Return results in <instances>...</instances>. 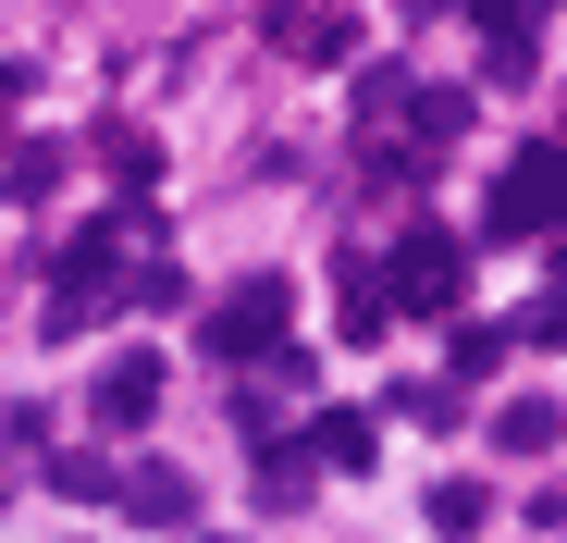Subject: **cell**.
<instances>
[{
    "instance_id": "cell-1",
    "label": "cell",
    "mask_w": 567,
    "mask_h": 543,
    "mask_svg": "<svg viewBox=\"0 0 567 543\" xmlns=\"http://www.w3.org/2000/svg\"><path fill=\"white\" fill-rule=\"evenodd\" d=\"M112 309H124V211L112 223H74L50 247V309L38 321H50V346H74L86 321H112Z\"/></svg>"
},
{
    "instance_id": "cell-2",
    "label": "cell",
    "mask_w": 567,
    "mask_h": 543,
    "mask_svg": "<svg viewBox=\"0 0 567 543\" xmlns=\"http://www.w3.org/2000/svg\"><path fill=\"white\" fill-rule=\"evenodd\" d=\"M284 321H297V285H284V272H247L235 297H210V358L223 371H259L284 346Z\"/></svg>"
},
{
    "instance_id": "cell-3",
    "label": "cell",
    "mask_w": 567,
    "mask_h": 543,
    "mask_svg": "<svg viewBox=\"0 0 567 543\" xmlns=\"http://www.w3.org/2000/svg\"><path fill=\"white\" fill-rule=\"evenodd\" d=\"M456 297H468V247H456L444 223L395 235V259H383V309H456Z\"/></svg>"
},
{
    "instance_id": "cell-4",
    "label": "cell",
    "mask_w": 567,
    "mask_h": 543,
    "mask_svg": "<svg viewBox=\"0 0 567 543\" xmlns=\"http://www.w3.org/2000/svg\"><path fill=\"white\" fill-rule=\"evenodd\" d=\"M543 223H567V148H518L482 198V235H543Z\"/></svg>"
},
{
    "instance_id": "cell-5",
    "label": "cell",
    "mask_w": 567,
    "mask_h": 543,
    "mask_svg": "<svg viewBox=\"0 0 567 543\" xmlns=\"http://www.w3.org/2000/svg\"><path fill=\"white\" fill-rule=\"evenodd\" d=\"M259 25H271V50H297V62H346L358 50V25L333 13V0H259Z\"/></svg>"
},
{
    "instance_id": "cell-6",
    "label": "cell",
    "mask_w": 567,
    "mask_h": 543,
    "mask_svg": "<svg viewBox=\"0 0 567 543\" xmlns=\"http://www.w3.org/2000/svg\"><path fill=\"white\" fill-rule=\"evenodd\" d=\"M86 408H100V432H148V420H161V358H148V346H124Z\"/></svg>"
},
{
    "instance_id": "cell-7",
    "label": "cell",
    "mask_w": 567,
    "mask_h": 543,
    "mask_svg": "<svg viewBox=\"0 0 567 543\" xmlns=\"http://www.w3.org/2000/svg\"><path fill=\"white\" fill-rule=\"evenodd\" d=\"M530 13H543V0H468V25H482V50H494V86H530Z\"/></svg>"
},
{
    "instance_id": "cell-8",
    "label": "cell",
    "mask_w": 567,
    "mask_h": 543,
    "mask_svg": "<svg viewBox=\"0 0 567 543\" xmlns=\"http://www.w3.org/2000/svg\"><path fill=\"white\" fill-rule=\"evenodd\" d=\"M297 444H309V470H346V482H358L370 458H383V432H370V408H321V420H309Z\"/></svg>"
},
{
    "instance_id": "cell-9",
    "label": "cell",
    "mask_w": 567,
    "mask_h": 543,
    "mask_svg": "<svg viewBox=\"0 0 567 543\" xmlns=\"http://www.w3.org/2000/svg\"><path fill=\"white\" fill-rule=\"evenodd\" d=\"M555 432H567L555 396H506V408H494V444H506V458H555Z\"/></svg>"
},
{
    "instance_id": "cell-10",
    "label": "cell",
    "mask_w": 567,
    "mask_h": 543,
    "mask_svg": "<svg viewBox=\"0 0 567 543\" xmlns=\"http://www.w3.org/2000/svg\"><path fill=\"white\" fill-rule=\"evenodd\" d=\"M112 494H124L136 519H161V531H185V519H198V482H185V470H124Z\"/></svg>"
},
{
    "instance_id": "cell-11",
    "label": "cell",
    "mask_w": 567,
    "mask_h": 543,
    "mask_svg": "<svg viewBox=\"0 0 567 543\" xmlns=\"http://www.w3.org/2000/svg\"><path fill=\"white\" fill-rule=\"evenodd\" d=\"M444 371H456V383H494V371H506V321H456V334H444Z\"/></svg>"
},
{
    "instance_id": "cell-12",
    "label": "cell",
    "mask_w": 567,
    "mask_h": 543,
    "mask_svg": "<svg viewBox=\"0 0 567 543\" xmlns=\"http://www.w3.org/2000/svg\"><path fill=\"white\" fill-rule=\"evenodd\" d=\"M309 444H259V506H309Z\"/></svg>"
},
{
    "instance_id": "cell-13",
    "label": "cell",
    "mask_w": 567,
    "mask_h": 543,
    "mask_svg": "<svg viewBox=\"0 0 567 543\" xmlns=\"http://www.w3.org/2000/svg\"><path fill=\"white\" fill-rule=\"evenodd\" d=\"M185 297H198V285H185L173 259H124V309H185Z\"/></svg>"
},
{
    "instance_id": "cell-14",
    "label": "cell",
    "mask_w": 567,
    "mask_h": 543,
    "mask_svg": "<svg viewBox=\"0 0 567 543\" xmlns=\"http://www.w3.org/2000/svg\"><path fill=\"white\" fill-rule=\"evenodd\" d=\"M408 112H420V148H444V136H468V86H420Z\"/></svg>"
},
{
    "instance_id": "cell-15",
    "label": "cell",
    "mask_w": 567,
    "mask_h": 543,
    "mask_svg": "<svg viewBox=\"0 0 567 543\" xmlns=\"http://www.w3.org/2000/svg\"><path fill=\"white\" fill-rule=\"evenodd\" d=\"M518 346H543V358H555V346H567V297H530V309L506 321V358H518Z\"/></svg>"
},
{
    "instance_id": "cell-16",
    "label": "cell",
    "mask_w": 567,
    "mask_h": 543,
    "mask_svg": "<svg viewBox=\"0 0 567 543\" xmlns=\"http://www.w3.org/2000/svg\"><path fill=\"white\" fill-rule=\"evenodd\" d=\"M482 519H494L482 482H432V531H482Z\"/></svg>"
},
{
    "instance_id": "cell-17",
    "label": "cell",
    "mask_w": 567,
    "mask_h": 543,
    "mask_svg": "<svg viewBox=\"0 0 567 543\" xmlns=\"http://www.w3.org/2000/svg\"><path fill=\"white\" fill-rule=\"evenodd\" d=\"M100 148H112V186H124V198L161 186V148H136V136H100Z\"/></svg>"
},
{
    "instance_id": "cell-18",
    "label": "cell",
    "mask_w": 567,
    "mask_h": 543,
    "mask_svg": "<svg viewBox=\"0 0 567 543\" xmlns=\"http://www.w3.org/2000/svg\"><path fill=\"white\" fill-rule=\"evenodd\" d=\"M50 173H62V148H13V161H0V186H13V198H50Z\"/></svg>"
},
{
    "instance_id": "cell-19",
    "label": "cell",
    "mask_w": 567,
    "mask_h": 543,
    "mask_svg": "<svg viewBox=\"0 0 567 543\" xmlns=\"http://www.w3.org/2000/svg\"><path fill=\"white\" fill-rule=\"evenodd\" d=\"M50 482H62V494H112V458H86V444H62V458H50Z\"/></svg>"
},
{
    "instance_id": "cell-20",
    "label": "cell",
    "mask_w": 567,
    "mask_h": 543,
    "mask_svg": "<svg viewBox=\"0 0 567 543\" xmlns=\"http://www.w3.org/2000/svg\"><path fill=\"white\" fill-rule=\"evenodd\" d=\"M0 100H25V62H0Z\"/></svg>"
}]
</instances>
